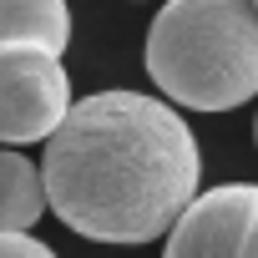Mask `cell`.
<instances>
[{"label":"cell","instance_id":"6da1fadb","mask_svg":"<svg viewBox=\"0 0 258 258\" xmlns=\"http://www.w3.org/2000/svg\"><path fill=\"white\" fill-rule=\"evenodd\" d=\"M198 137L172 101L147 91H96L76 101L46 142L51 213L91 243L172 238L198 192Z\"/></svg>","mask_w":258,"mask_h":258},{"label":"cell","instance_id":"7a4b0ae2","mask_svg":"<svg viewBox=\"0 0 258 258\" xmlns=\"http://www.w3.org/2000/svg\"><path fill=\"white\" fill-rule=\"evenodd\" d=\"M147 76L162 101L233 111L258 96V6L172 0L147 31Z\"/></svg>","mask_w":258,"mask_h":258},{"label":"cell","instance_id":"3957f363","mask_svg":"<svg viewBox=\"0 0 258 258\" xmlns=\"http://www.w3.org/2000/svg\"><path fill=\"white\" fill-rule=\"evenodd\" d=\"M0 81H6V101H0V126H6L11 152L31 142H51L66 116L76 111L71 101V76L61 56L46 51H0Z\"/></svg>","mask_w":258,"mask_h":258},{"label":"cell","instance_id":"277c9868","mask_svg":"<svg viewBox=\"0 0 258 258\" xmlns=\"http://www.w3.org/2000/svg\"><path fill=\"white\" fill-rule=\"evenodd\" d=\"M162 258H258V182L208 187L172 228Z\"/></svg>","mask_w":258,"mask_h":258},{"label":"cell","instance_id":"5b68a950","mask_svg":"<svg viewBox=\"0 0 258 258\" xmlns=\"http://www.w3.org/2000/svg\"><path fill=\"white\" fill-rule=\"evenodd\" d=\"M0 41H6V51L61 56L71 46V11L61 0H11L0 11Z\"/></svg>","mask_w":258,"mask_h":258},{"label":"cell","instance_id":"8992f818","mask_svg":"<svg viewBox=\"0 0 258 258\" xmlns=\"http://www.w3.org/2000/svg\"><path fill=\"white\" fill-rule=\"evenodd\" d=\"M0 182H6V233H31V223L51 208L41 167H36L26 152H6Z\"/></svg>","mask_w":258,"mask_h":258},{"label":"cell","instance_id":"52a82bcc","mask_svg":"<svg viewBox=\"0 0 258 258\" xmlns=\"http://www.w3.org/2000/svg\"><path fill=\"white\" fill-rule=\"evenodd\" d=\"M0 258H56L41 238L31 233H6V243H0Z\"/></svg>","mask_w":258,"mask_h":258},{"label":"cell","instance_id":"ba28073f","mask_svg":"<svg viewBox=\"0 0 258 258\" xmlns=\"http://www.w3.org/2000/svg\"><path fill=\"white\" fill-rule=\"evenodd\" d=\"M253 137H258V126H253Z\"/></svg>","mask_w":258,"mask_h":258}]
</instances>
